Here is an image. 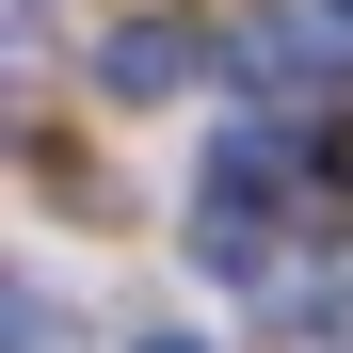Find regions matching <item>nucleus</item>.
Returning a JSON list of instances; mask_svg holds the SVG:
<instances>
[{
    "instance_id": "obj_1",
    "label": "nucleus",
    "mask_w": 353,
    "mask_h": 353,
    "mask_svg": "<svg viewBox=\"0 0 353 353\" xmlns=\"http://www.w3.org/2000/svg\"><path fill=\"white\" fill-rule=\"evenodd\" d=\"M97 81H112V97H176V81H193V32H161V17H129V32L97 48Z\"/></svg>"
},
{
    "instance_id": "obj_3",
    "label": "nucleus",
    "mask_w": 353,
    "mask_h": 353,
    "mask_svg": "<svg viewBox=\"0 0 353 353\" xmlns=\"http://www.w3.org/2000/svg\"><path fill=\"white\" fill-rule=\"evenodd\" d=\"M145 353H209V337H145Z\"/></svg>"
},
{
    "instance_id": "obj_2",
    "label": "nucleus",
    "mask_w": 353,
    "mask_h": 353,
    "mask_svg": "<svg viewBox=\"0 0 353 353\" xmlns=\"http://www.w3.org/2000/svg\"><path fill=\"white\" fill-rule=\"evenodd\" d=\"M17 353H65V289L48 273H17Z\"/></svg>"
}]
</instances>
